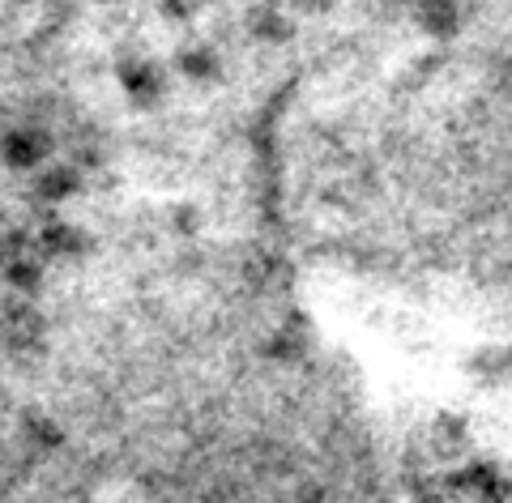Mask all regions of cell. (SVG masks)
<instances>
[{"label": "cell", "instance_id": "cell-1", "mask_svg": "<svg viewBox=\"0 0 512 503\" xmlns=\"http://www.w3.org/2000/svg\"><path fill=\"white\" fill-rule=\"evenodd\" d=\"M116 86H120L124 103L133 111H158L167 103V94H171V73L154 56L124 52L116 60Z\"/></svg>", "mask_w": 512, "mask_h": 503}, {"label": "cell", "instance_id": "cell-2", "mask_svg": "<svg viewBox=\"0 0 512 503\" xmlns=\"http://www.w3.org/2000/svg\"><path fill=\"white\" fill-rule=\"evenodd\" d=\"M52 150H56V141L43 124H9L0 133V162L9 171H39L52 162Z\"/></svg>", "mask_w": 512, "mask_h": 503}, {"label": "cell", "instance_id": "cell-3", "mask_svg": "<svg viewBox=\"0 0 512 503\" xmlns=\"http://www.w3.org/2000/svg\"><path fill=\"white\" fill-rule=\"evenodd\" d=\"M171 73L184 77L188 86H197V90H210L227 77V60H222V52L210 39H184V43H175V52H171Z\"/></svg>", "mask_w": 512, "mask_h": 503}, {"label": "cell", "instance_id": "cell-4", "mask_svg": "<svg viewBox=\"0 0 512 503\" xmlns=\"http://www.w3.org/2000/svg\"><path fill=\"white\" fill-rule=\"evenodd\" d=\"M86 188V171L82 162H47V167L35 171V201L39 205H64L73 201L77 192Z\"/></svg>", "mask_w": 512, "mask_h": 503}, {"label": "cell", "instance_id": "cell-5", "mask_svg": "<svg viewBox=\"0 0 512 503\" xmlns=\"http://www.w3.org/2000/svg\"><path fill=\"white\" fill-rule=\"evenodd\" d=\"M244 26H248V39L252 43H286L295 35V22L286 18V13L278 9V5H269V0H261V5H252L248 9V18H244Z\"/></svg>", "mask_w": 512, "mask_h": 503}, {"label": "cell", "instance_id": "cell-6", "mask_svg": "<svg viewBox=\"0 0 512 503\" xmlns=\"http://www.w3.org/2000/svg\"><path fill=\"white\" fill-rule=\"evenodd\" d=\"M205 5H210V0H154V13H158V22H167L175 30H188V26L201 22Z\"/></svg>", "mask_w": 512, "mask_h": 503}, {"label": "cell", "instance_id": "cell-7", "mask_svg": "<svg viewBox=\"0 0 512 503\" xmlns=\"http://www.w3.org/2000/svg\"><path fill=\"white\" fill-rule=\"evenodd\" d=\"M171 222H175V235H197V226H201V214H197V205H175L171 209Z\"/></svg>", "mask_w": 512, "mask_h": 503}, {"label": "cell", "instance_id": "cell-8", "mask_svg": "<svg viewBox=\"0 0 512 503\" xmlns=\"http://www.w3.org/2000/svg\"><path fill=\"white\" fill-rule=\"evenodd\" d=\"M291 5H295L299 13H325V9H329V0H291Z\"/></svg>", "mask_w": 512, "mask_h": 503}, {"label": "cell", "instance_id": "cell-9", "mask_svg": "<svg viewBox=\"0 0 512 503\" xmlns=\"http://www.w3.org/2000/svg\"><path fill=\"white\" fill-rule=\"evenodd\" d=\"M94 5H124V0H94Z\"/></svg>", "mask_w": 512, "mask_h": 503}]
</instances>
